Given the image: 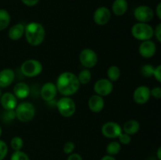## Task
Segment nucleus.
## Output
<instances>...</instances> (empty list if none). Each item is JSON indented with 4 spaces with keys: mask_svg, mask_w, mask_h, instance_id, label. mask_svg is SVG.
I'll list each match as a JSON object with an SVG mask.
<instances>
[{
    "mask_svg": "<svg viewBox=\"0 0 161 160\" xmlns=\"http://www.w3.org/2000/svg\"><path fill=\"white\" fill-rule=\"evenodd\" d=\"M56 86L58 91L64 97L75 94L80 89V83L77 75L70 72H64L60 74L57 79Z\"/></svg>",
    "mask_w": 161,
    "mask_h": 160,
    "instance_id": "nucleus-1",
    "label": "nucleus"
},
{
    "mask_svg": "<svg viewBox=\"0 0 161 160\" xmlns=\"http://www.w3.org/2000/svg\"><path fill=\"white\" fill-rule=\"evenodd\" d=\"M25 35L28 44L37 46L44 41L46 36L45 28L38 22H30L25 27Z\"/></svg>",
    "mask_w": 161,
    "mask_h": 160,
    "instance_id": "nucleus-2",
    "label": "nucleus"
},
{
    "mask_svg": "<svg viewBox=\"0 0 161 160\" xmlns=\"http://www.w3.org/2000/svg\"><path fill=\"white\" fill-rule=\"evenodd\" d=\"M16 118L22 122H30L36 115V108L30 102H22L17 105L14 109Z\"/></svg>",
    "mask_w": 161,
    "mask_h": 160,
    "instance_id": "nucleus-3",
    "label": "nucleus"
},
{
    "mask_svg": "<svg viewBox=\"0 0 161 160\" xmlns=\"http://www.w3.org/2000/svg\"><path fill=\"white\" fill-rule=\"evenodd\" d=\"M131 34L138 40H150L154 35V29L149 24L138 22L132 27Z\"/></svg>",
    "mask_w": 161,
    "mask_h": 160,
    "instance_id": "nucleus-4",
    "label": "nucleus"
},
{
    "mask_svg": "<svg viewBox=\"0 0 161 160\" xmlns=\"http://www.w3.org/2000/svg\"><path fill=\"white\" fill-rule=\"evenodd\" d=\"M20 71L25 76L32 78L38 76L42 71V65L38 60L29 59L20 66Z\"/></svg>",
    "mask_w": 161,
    "mask_h": 160,
    "instance_id": "nucleus-5",
    "label": "nucleus"
},
{
    "mask_svg": "<svg viewBox=\"0 0 161 160\" xmlns=\"http://www.w3.org/2000/svg\"><path fill=\"white\" fill-rule=\"evenodd\" d=\"M57 108L60 114L65 118L73 115L76 110L75 103L71 97H63L57 102Z\"/></svg>",
    "mask_w": 161,
    "mask_h": 160,
    "instance_id": "nucleus-6",
    "label": "nucleus"
},
{
    "mask_svg": "<svg viewBox=\"0 0 161 160\" xmlns=\"http://www.w3.org/2000/svg\"><path fill=\"white\" fill-rule=\"evenodd\" d=\"M97 53L95 51L91 49L86 48L83 49L80 54V61L82 65L86 68H92L95 67L96 64H97Z\"/></svg>",
    "mask_w": 161,
    "mask_h": 160,
    "instance_id": "nucleus-7",
    "label": "nucleus"
},
{
    "mask_svg": "<svg viewBox=\"0 0 161 160\" xmlns=\"http://www.w3.org/2000/svg\"><path fill=\"white\" fill-rule=\"evenodd\" d=\"M134 16L138 22L148 23L153 20L154 17V12L151 7L148 6H139L134 11Z\"/></svg>",
    "mask_w": 161,
    "mask_h": 160,
    "instance_id": "nucleus-8",
    "label": "nucleus"
},
{
    "mask_svg": "<svg viewBox=\"0 0 161 160\" xmlns=\"http://www.w3.org/2000/svg\"><path fill=\"white\" fill-rule=\"evenodd\" d=\"M123 132L122 127L115 122H107L102 127V133L105 137L109 139L117 138Z\"/></svg>",
    "mask_w": 161,
    "mask_h": 160,
    "instance_id": "nucleus-9",
    "label": "nucleus"
},
{
    "mask_svg": "<svg viewBox=\"0 0 161 160\" xmlns=\"http://www.w3.org/2000/svg\"><path fill=\"white\" fill-rule=\"evenodd\" d=\"M113 89V85L108 78L98 79L94 85V90L97 95L101 97H106L112 93Z\"/></svg>",
    "mask_w": 161,
    "mask_h": 160,
    "instance_id": "nucleus-10",
    "label": "nucleus"
},
{
    "mask_svg": "<svg viewBox=\"0 0 161 160\" xmlns=\"http://www.w3.org/2000/svg\"><path fill=\"white\" fill-rule=\"evenodd\" d=\"M111 19V11L105 6L98 7L94 13V20L97 25H105Z\"/></svg>",
    "mask_w": 161,
    "mask_h": 160,
    "instance_id": "nucleus-11",
    "label": "nucleus"
},
{
    "mask_svg": "<svg viewBox=\"0 0 161 160\" xmlns=\"http://www.w3.org/2000/svg\"><path fill=\"white\" fill-rule=\"evenodd\" d=\"M150 89L146 86H140L136 88L133 94V99L138 104H144L150 98Z\"/></svg>",
    "mask_w": 161,
    "mask_h": 160,
    "instance_id": "nucleus-12",
    "label": "nucleus"
},
{
    "mask_svg": "<svg viewBox=\"0 0 161 160\" xmlns=\"http://www.w3.org/2000/svg\"><path fill=\"white\" fill-rule=\"evenodd\" d=\"M140 55L144 58H151L157 52V45L153 41H142L138 48Z\"/></svg>",
    "mask_w": 161,
    "mask_h": 160,
    "instance_id": "nucleus-13",
    "label": "nucleus"
},
{
    "mask_svg": "<svg viewBox=\"0 0 161 160\" xmlns=\"http://www.w3.org/2000/svg\"><path fill=\"white\" fill-rule=\"evenodd\" d=\"M58 93V89L54 83H47L42 86L41 89V97L45 101H52L55 98Z\"/></svg>",
    "mask_w": 161,
    "mask_h": 160,
    "instance_id": "nucleus-14",
    "label": "nucleus"
},
{
    "mask_svg": "<svg viewBox=\"0 0 161 160\" xmlns=\"http://www.w3.org/2000/svg\"><path fill=\"white\" fill-rule=\"evenodd\" d=\"M0 103L4 110H14L17 105V98L12 93H5L1 95Z\"/></svg>",
    "mask_w": 161,
    "mask_h": 160,
    "instance_id": "nucleus-15",
    "label": "nucleus"
},
{
    "mask_svg": "<svg viewBox=\"0 0 161 160\" xmlns=\"http://www.w3.org/2000/svg\"><path fill=\"white\" fill-rule=\"evenodd\" d=\"M88 107L92 112L99 113L104 109L105 100L102 97L94 94L90 97L88 100Z\"/></svg>",
    "mask_w": 161,
    "mask_h": 160,
    "instance_id": "nucleus-16",
    "label": "nucleus"
},
{
    "mask_svg": "<svg viewBox=\"0 0 161 160\" xmlns=\"http://www.w3.org/2000/svg\"><path fill=\"white\" fill-rule=\"evenodd\" d=\"M15 79V72L10 68H5L0 72V87L10 86Z\"/></svg>",
    "mask_w": 161,
    "mask_h": 160,
    "instance_id": "nucleus-17",
    "label": "nucleus"
},
{
    "mask_svg": "<svg viewBox=\"0 0 161 160\" xmlns=\"http://www.w3.org/2000/svg\"><path fill=\"white\" fill-rule=\"evenodd\" d=\"M30 93V88L27 83L19 82L14 86V94L17 99H25L28 97Z\"/></svg>",
    "mask_w": 161,
    "mask_h": 160,
    "instance_id": "nucleus-18",
    "label": "nucleus"
},
{
    "mask_svg": "<svg viewBox=\"0 0 161 160\" xmlns=\"http://www.w3.org/2000/svg\"><path fill=\"white\" fill-rule=\"evenodd\" d=\"M25 25L22 24H14L9 28L8 31V36L11 40H19L25 35Z\"/></svg>",
    "mask_w": 161,
    "mask_h": 160,
    "instance_id": "nucleus-19",
    "label": "nucleus"
},
{
    "mask_svg": "<svg viewBox=\"0 0 161 160\" xmlns=\"http://www.w3.org/2000/svg\"><path fill=\"white\" fill-rule=\"evenodd\" d=\"M128 9V3L127 0H115L112 6V10L116 16H123L126 13Z\"/></svg>",
    "mask_w": 161,
    "mask_h": 160,
    "instance_id": "nucleus-20",
    "label": "nucleus"
},
{
    "mask_svg": "<svg viewBox=\"0 0 161 160\" xmlns=\"http://www.w3.org/2000/svg\"><path fill=\"white\" fill-rule=\"evenodd\" d=\"M140 130V124L138 121L135 119H130L124 123L122 130L124 133H127L130 136L138 133Z\"/></svg>",
    "mask_w": 161,
    "mask_h": 160,
    "instance_id": "nucleus-21",
    "label": "nucleus"
},
{
    "mask_svg": "<svg viewBox=\"0 0 161 160\" xmlns=\"http://www.w3.org/2000/svg\"><path fill=\"white\" fill-rule=\"evenodd\" d=\"M10 23V15L7 10L0 9V31H3Z\"/></svg>",
    "mask_w": 161,
    "mask_h": 160,
    "instance_id": "nucleus-22",
    "label": "nucleus"
},
{
    "mask_svg": "<svg viewBox=\"0 0 161 160\" xmlns=\"http://www.w3.org/2000/svg\"><path fill=\"white\" fill-rule=\"evenodd\" d=\"M120 69L118 66L112 65L108 67L107 71V75H108V79L113 83V82L117 81L120 77Z\"/></svg>",
    "mask_w": 161,
    "mask_h": 160,
    "instance_id": "nucleus-23",
    "label": "nucleus"
},
{
    "mask_svg": "<svg viewBox=\"0 0 161 160\" xmlns=\"http://www.w3.org/2000/svg\"><path fill=\"white\" fill-rule=\"evenodd\" d=\"M91 77H92V75H91V71L88 68H85L79 73L77 78H78V80L80 84L85 85L91 82Z\"/></svg>",
    "mask_w": 161,
    "mask_h": 160,
    "instance_id": "nucleus-24",
    "label": "nucleus"
},
{
    "mask_svg": "<svg viewBox=\"0 0 161 160\" xmlns=\"http://www.w3.org/2000/svg\"><path fill=\"white\" fill-rule=\"evenodd\" d=\"M121 150V144L117 141H112L107 145L106 152L108 155H116L119 153Z\"/></svg>",
    "mask_w": 161,
    "mask_h": 160,
    "instance_id": "nucleus-25",
    "label": "nucleus"
},
{
    "mask_svg": "<svg viewBox=\"0 0 161 160\" xmlns=\"http://www.w3.org/2000/svg\"><path fill=\"white\" fill-rule=\"evenodd\" d=\"M10 146L13 150L20 151L24 146V141L20 136H14L11 139Z\"/></svg>",
    "mask_w": 161,
    "mask_h": 160,
    "instance_id": "nucleus-26",
    "label": "nucleus"
},
{
    "mask_svg": "<svg viewBox=\"0 0 161 160\" xmlns=\"http://www.w3.org/2000/svg\"><path fill=\"white\" fill-rule=\"evenodd\" d=\"M154 68L155 67L153 65H151V64H145V65H143L141 67L142 75H143L144 77H146V78L153 76V75Z\"/></svg>",
    "mask_w": 161,
    "mask_h": 160,
    "instance_id": "nucleus-27",
    "label": "nucleus"
},
{
    "mask_svg": "<svg viewBox=\"0 0 161 160\" xmlns=\"http://www.w3.org/2000/svg\"><path fill=\"white\" fill-rule=\"evenodd\" d=\"M10 160H30L29 156L25 152L20 151H14L10 157Z\"/></svg>",
    "mask_w": 161,
    "mask_h": 160,
    "instance_id": "nucleus-28",
    "label": "nucleus"
},
{
    "mask_svg": "<svg viewBox=\"0 0 161 160\" xmlns=\"http://www.w3.org/2000/svg\"><path fill=\"white\" fill-rule=\"evenodd\" d=\"M16 118L14 110H5L3 114V119L6 122H10Z\"/></svg>",
    "mask_w": 161,
    "mask_h": 160,
    "instance_id": "nucleus-29",
    "label": "nucleus"
},
{
    "mask_svg": "<svg viewBox=\"0 0 161 160\" xmlns=\"http://www.w3.org/2000/svg\"><path fill=\"white\" fill-rule=\"evenodd\" d=\"M117 138L119 139V144H122L124 145H127L131 142V136L127 133H124V132H122Z\"/></svg>",
    "mask_w": 161,
    "mask_h": 160,
    "instance_id": "nucleus-30",
    "label": "nucleus"
},
{
    "mask_svg": "<svg viewBox=\"0 0 161 160\" xmlns=\"http://www.w3.org/2000/svg\"><path fill=\"white\" fill-rule=\"evenodd\" d=\"M8 153V146L5 141L0 140V160H3L6 158Z\"/></svg>",
    "mask_w": 161,
    "mask_h": 160,
    "instance_id": "nucleus-31",
    "label": "nucleus"
},
{
    "mask_svg": "<svg viewBox=\"0 0 161 160\" xmlns=\"http://www.w3.org/2000/svg\"><path fill=\"white\" fill-rule=\"evenodd\" d=\"M75 144H74L72 141H68V142H66L65 144H64L63 150H64V152L65 154L70 155V154L73 153L74 150H75Z\"/></svg>",
    "mask_w": 161,
    "mask_h": 160,
    "instance_id": "nucleus-32",
    "label": "nucleus"
},
{
    "mask_svg": "<svg viewBox=\"0 0 161 160\" xmlns=\"http://www.w3.org/2000/svg\"><path fill=\"white\" fill-rule=\"evenodd\" d=\"M150 95L156 99H160L161 97V88L159 86L150 89Z\"/></svg>",
    "mask_w": 161,
    "mask_h": 160,
    "instance_id": "nucleus-33",
    "label": "nucleus"
},
{
    "mask_svg": "<svg viewBox=\"0 0 161 160\" xmlns=\"http://www.w3.org/2000/svg\"><path fill=\"white\" fill-rule=\"evenodd\" d=\"M153 76L155 77L156 79L160 83L161 82V65H158L157 67L154 68L153 75Z\"/></svg>",
    "mask_w": 161,
    "mask_h": 160,
    "instance_id": "nucleus-34",
    "label": "nucleus"
},
{
    "mask_svg": "<svg viewBox=\"0 0 161 160\" xmlns=\"http://www.w3.org/2000/svg\"><path fill=\"white\" fill-rule=\"evenodd\" d=\"M155 35V37L157 39V40L159 42H161V24H158L157 27L155 28V31H154V34Z\"/></svg>",
    "mask_w": 161,
    "mask_h": 160,
    "instance_id": "nucleus-35",
    "label": "nucleus"
},
{
    "mask_svg": "<svg viewBox=\"0 0 161 160\" xmlns=\"http://www.w3.org/2000/svg\"><path fill=\"white\" fill-rule=\"evenodd\" d=\"M21 2L28 6H34L39 3V0H21Z\"/></svg>",
    "mask_w": 161,
    "mask_h": 160,
    "instance_id": "nucleus-36",
    "label": "nucleus"
},
{
    "mask_svg": "<svg viewBox=\"0 0 161 160\" xmlns=\"http://www.w3.org/2000/svg\"><path fill=\"white\" fill-rule=\"evenodd\" d=\"M67 160H83V158L80 154L72 153L69 155Z\"/></svg>",
    "mask_w": 161,
    "mask_h": 160,
    "instance_id": "nucleus-37",
    "label": "nucleus"
},
{
    "mask_svg": "<svg viewBox=\"0 0 161 160\" xmlns=\"http://www.w3.org/2000/svg\"><path fill=\"white\" fill-rule=\"evenodd\" d=\"M156 14H157V17L159 19H161V3H160L157 6V9H156Z\"/></svg>",
    "mask_w": 161,
    "mask_h": 160,
    "instance_id": "nucleus-38",
    "label": "nucleus"
},
{
    "mask_svg": "<svg viewBox=\"0 0 161 160\" xmlns=\"http://www.w3.org/2000/svg\"><path fill=\"white\" fill-rule=\"evenodd\" d=\"M101 160H116V159L114 158V157L112 156V155H107L102 157V158H101Z\"/></svg>",
    "mask_w": 161,
    "mask_h": 160,
    "instance_id": "nucleus-39",
    "label": "nucleus"
},
{
    "mask_svg": "<svg viewBox=\"0 0 161 160\" xmlns=\"http://www.w3.org/2000/svg\"><path fill=\"white\" fill-rule=\"evenodd\" d=\"M157 158H158V160H161V147H159L158 150H157Z\"/></svg>",
    "mask_w": 161,
    "mask_h": 160,
    "instance_id": "nucleus-40",
    "label": "nucleus"
},
{
    "mask_svg": "<svg viewBox=\"0 0 161 160\" xmlns=\"http://www.w3.org/2000/svg\"><path fill=\"white\" fill-rule=\"evenodd\" d=\"M2 134H3V130H2V127L0 126V137H1Z\"/></svg>",
    "mask_w": 161,
    "mask_h": 160,
    "instance_id": "nucleus-41",
    "label": "nucleus"
},
{
    "mask_svg": "<svg viewBox=\"0 0 161 160\" xmlns=\"http://www.w3.org/2000/svg\"><path fill=\"white\" fill-rule=\"evenodd\" d=\"M1 95H2V93H1V89H0V97H1Z\"/></svg>",
    "mask_w": 161,
    "mask_h": 160,
    "instance_id": "nucleus-42",
    "label": "nucleus"
}]
</instances>
